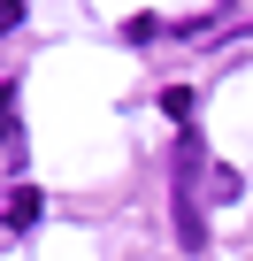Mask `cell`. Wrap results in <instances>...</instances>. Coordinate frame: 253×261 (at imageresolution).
Wrapping results in <instances>:
<instances>
[{
  "label": "cell",
  "instance_id": "obj_1",
  "mask_svg": "<svg viewBox=\"0 0 253 261\" xmlns=\"http://www.w3.org/2000/svg\"><path fill=\"white\" fill-rule=\"evenodd\" d=\"M169 177H177V246L200 253V246H207V215H200V200H192V177H200V139H192V130L169 146Z\"/></svg>",
  "mask_w": 253,
  "mask_h": 261
},
{
  "label": "cell",
  "instance_id": "obj_2",
  "mask_svg": "<svg viewBox=\"0 0 253 261\" xmlns=\"http://www.w3.org/2000/svg\"><path fill=\"white\" fill-rule=\"evenodd\" d=\"M39 215H46V200H39V192H16V200H8V230H31Z\"/></svg>",
  "mask_w": 253,
  "mask_h": 261
},
{
  "label": "cell",
  "instance_id": "obj_3",
  "mask_svg": "<svg viewBox=\"0 0 253 261\" xmlns=\"http://www.w3.org/2000/svg\"><path fill=\"white\" fill-rule=\"evenodd\" d=\"M161 115H177V123H192V85H169V92H161Z\"/></svg>",
  "mask_w": 253,
  "mask_h": 261
},
{
  "label": "cell",
  "instance_id": "obj_4",
  "mask_svg": "<svg viewBox=\"0 0 253 261\" xmlns=\"http://www.w3.org/2000/svg\"><path fill=\"white\" fill-rule=\"evenodd\" d=\"M207 192H215V200H238V192H245V177H238V169H215V177H207Z\"/></svg>",
  "mask_w": 253,
  "mask_h": 261
},
{
  "label": "cell",
  "instance_id": "obj_5",
  "mask_svg": "<svg viewBox=\"0 0 253 261\" xmlns=\"http://www.w3.org/2000/svg\"><path fill=\"white\" fill-rule=\"evenodd\" d=\"M0 139H16V85H0Z\"/></svg>",
  "mask_w": 253,
  "mask_h": 261
},
{
  "label": "cell",
  "instance_id": "obj_6",
  "mask_svg": "<svg viewBox=\"0 0 253 261\" xmlns=\"http://www.w3.org/2000/svg\"><path fill=\"white\" fill-rule=\"evenodd\" d=\"M23 23V0H0V31H16Z\"/></svg>",
  "mask_w": 253,
  "mask_h": 261
}]
</instances>
